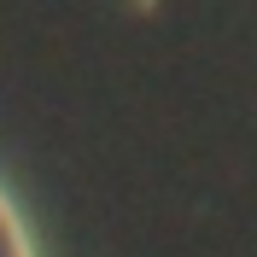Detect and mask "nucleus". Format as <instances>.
Segmentation results:
<instances>
[{
  "mask_svg": "<svg viewBox=\"0 0 257 257\" xmlns=\"http://www.w3.org/2000/svg\"><path fill=\"white\" fill-rule=\"evenodd\" d=\"M0 257H30V245H24V234H18V216H12L6 199H0Z\"/></svg>",
  "mask_w": 257,
  "mask_h": 257,
  "instance_id": "1",
  "label": "nucleus"
}]
</instances>
